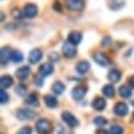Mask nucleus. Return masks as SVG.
<instances>
[{"label":"nucleus","instance_id":"e433bc0d","mask_svg":"<svg viewBox=\"0 0 134 134\" xmlns=\"http://www.w3.org/2000/svg\"><path fill=\"white\" fill-rule=\"evenodd\" d=\"M96 134H111L110 132H107L106 129H98L97 132H96Z\"/></svg>","mask_w":134,"mask_h":134},{"label":"nucleus","instance_id":"7c9ffc66","mask_svg":"<svg viewBox=\"0 0 134 134\" xmlns=\"http://www.w3.org/2000/svg\"><path fill=\"white\" fill-rule=\"evenodd\" d=\"M49 60L52 62V63H57L59 62V55H58L57 52H52L49 54Z\"/></svg>","mask_w":134,"mask_h":134},{"label":"nucleus","instance_id":"1a4fd4ad","mask_svg":"<svg viewBox=\"0 0 134 134\" xmlns=\"http://www.w3.org/2000/svg\"><path fill=\"white\" fill-rule=\"evenodd\" d=\"M81 41H82V33L79 32V31H73L68 36V42L74 46H77Z\"/></svg>","mask_w":134,"mask_h":134},{"label":"nucleus","instance_id":"4be33fe9","mask_svg":"<svg viewBox=\"0 0 134 134\" xmlns=\"http://www.w3.org/2000/svg\"><path fill=\"white\" fill-rule=\"evenodd\" d=\"M118 92H119V96L123 98H128L132 96V90L128 87V86L126 85H123L119 87V90H118Z\"/></svg>","mask_w":134,"mask_h":134},{"label":"nucleus","instance_id":"7ed1b4c3","mask_svg":"<svg viewBox=\"0 0 134 134\" xmlns=\"http://www.w3.org/2000/svg\"><path fill=\"white\" fill-rule=\"evenodd\" d=\"M65 6L69 10L80 11L85 8V1L84 0H65Z\"/></svg>","mask_w":134,"mask_h":134},{"label":"nucleus","instance_id":"b1692460","mask_svg":"<svg viewBox=\"0 0 134 134\" xmlns=\"http://www.w3.org/2000/svg\"><path fill=\"white\" fill-rule=\"evenodd\" d=\"M11 60L15 63H21L24 60V54L20 51H11Z\"/></svg>","mask_w":134,"mask_h":134},{"label":"nucleus","instance_id":"9d476101","mask_svg":"<svg viewBox=\"0 0 134 134\" xmlns=\"http://www.w3.org/2000/svg\"><path fill=\"white\" fill-rule=\"evenodd\" d=\"M113 111H114V113L117 114V116L123 117V116H126V114L128 113V106H127L124 102H118V103L114 105Z\"/></svg>","mask_w":134,"mask_h":134},{"label":"nucleus","instance_id":"a878e982","mask_svg":"<svg viewBox=\"0 0 134 134\" xmlns=\"http://www.w3.org/2000/svg\"><path fill=\"white\" fill-rule=\"evenodd\" d=\"M123 132H124L123 127L118 126V124H112L111 126V129H110L111 134H123Z\"/></svg>","mask_w":134,"mask_h":134},{"label":"nucleus","instance_id":"423d86ee","mask_svg":"<svg viewBox=\"0 0 134 134\" xmlns=\"http://www.w3.org/2000/svg\"><path fill=\"white\" fill-rule=\"evenodd\" d=\"M62 118H63V121L69 127H71V128L79 126V121H77L76 117H75L74 114H71L70 112H63V113H62Z\"/></svg>","mask_w":134,"mask_h":134},{"label":"nucleus","instance_id":"58836bf2","mask_svg":"<svg viewBox=\"0 0 134 134\" xmlns=\"http://www.w3.org/2000/svg\"><path fill=\"white\" fill-rule=\"evenodd\" d=\"M132 105H133V106H134V101H133V102H132Z\"/></svg>","mask_w":134,"mask_h":134},{"label":"nucleus","instance_id":"f704fd0d","mask_svg":"<svg viewBox=\"0 0 134 134\" xmlns=\"http://www.w3.org/2000/svg\"><path fill=\"white\" fill-rule=\"evenodd\" d=\"M53 9H54L57 12H62V5H60V3H59L58 0L53 3Z\"/></svg>","mask_w":134,"mask_h":134},{"label":"nucleus","instance_id":"20e7f679","mask_svg":"<svg viewBox=\"0 0 134 134\" xmlns=\"http://www.w3.org/2000/svg\"><path fill=\"white\" fill-rule=\"evenodd\" d=\"M62 53L66 58H73L76 55V48H75L74 44H71V43H69V42L66 41L63 44V47H62Z\"/></svg>","mask_w":134,"mask_h":134},{"label":"nucleus","instance_id":"4c0bfd02","mask_svg":"<svg viewBox=\"0 0 134 134\" xmlns=\"http://www.w3.org/2000/svg\"><path fill=\"white\" fill-rule=\"evenodd\" d=\"M129 85L132 86V89H134V75H133V76H130V79H129Z\"/></svg>","mask_w":134,"mask_h":134},{"label":"nucleus","instance_id":"6ab92c4d","mask_svg":"<svg viewBox=\"0 0 134 134\" xmlns=\"http://www.w3.org/2000/svg\"><path fill=\"white\" fill-rule=\"evenodd\" d=\"M102 93L105 95L106 97H113L114 93H116V89H114L113 85L108 84V85H105L102 87Z\"/></svg>","mask_w":134,"mask_h":134},{"label":"nucleus","instance_id":"2eb2a0df","mask_svg":"<svg viewBox=\"0 0 134 134\" xmlns=\"http://www.w3.org/2000/svg\"><path fill=\"white\" fill-rule=\"evenodd\" d=\"M107 77H108V80H110L111 82H118L121 80V77H122V73L118 69H112L108 71Z\"/></svg>","mask_w":134,"mask_h":134},{"label":"nucleus","instance_id":"4468645a","mask_svg":"<svg viewBox=\"0 0 134 134\" xmlns=\"http://www.w3.org/2000/svg\"><path fill=\"white\" fill-rule=\"evenodd\" d=\"M107 4H108V8L113 11H117L119 9H122L126 4L124 0H107Z\"/></svg>","mask_w":134,"mask_h":134},{"label":"nucleus","instance_id":"9b49d317","mask_svg":"<svg viewBox=\"0 0 134 134\" xmlns=\"http://www.w3.org/2000/svg\"><path fill=\"white\" fill-rule=\"evenodd\" d=\"M86 87H84V86H75L73 89V91H71V95H73V97L75 98V100H81L84 96L86 95Z\"/></svg>","mask_w":134,"mask_h":134},{"label":"nucleus","instance_id":"393cba45","mask_svg":"<svg viewBox=\"0 0 134 134\" xmlns=\"http://www.w3.org/2000/svg\"><path fill=\"white\" fill-rule=\"evenodd\" d=\"M25 101H26L27 105L36 106V105H38V96H37V93L32 92V93H30L29 96H27V98H26Z\"/></svg>","mask_w":134,"mask_h":134},{"label":"nucleus","instance_id":"f8f14e48","mask_svg":"<svg viewBox=\"0 0 134 134\" xmlns=\"http://www.w3.org/2000/svg\"><path fill=\"white\" fill-rule=\"evenodd\" d=\"M30 73H31L30 66L29 65H24V66H21V68H19V69L16 70V76H17V79H20V80H25V79H27Z\"/></svg>","mask_w":134,"mask_h":134},{"label":"nucleus","instance_id":"f03ea898","mask_svg":"<svg viewBox=\"0 0 134 134\" xmlns=\"http://www.w3.org/2000/svg\"><path fill=\"white\" fill-rule=\"evenodd\" d=\"M37 116V113L32 110H26V108H20L16 112V117L21 121H31Z\"/></svg>","mask_w":134,"mask_h":134},{"label":"nucleus","instance_id":"2f4dec72","mask_svg":"<svg viewBox=\"0 0 134 134\" xmlns=\"http://www.w3.org/2000/svg\"><path fill=\"white\" fill-rule=\"evenodd\" d=\"M17 134H32V130H31L30 127H24L17 132Z\"/></svg>","mask_w":134,"mask_h":134},{"label":"nucleus","instance_id":"412c9836","mask_svg":"<svg viewBox=\"0 0 134 134\" xmlns=\"http://www.w3.org/2000/svg\"><path fill=\"white\" fill-rule=\"evenodd\" d=\"M52 90H53V92H54V93H57V95H60V93L64 92L65 85H64V84H63L62 81H55L54 84H53V86H52Z\"/></svg>","mask_w":134,"mask_h":134},{"label":"nucleus","instance_id":"bb28decb","mask_svg":"<svg viewBox=\"0 0 134 134\" xmlns=\"http://www.w3.org/2000/svg\"><path fill=\"white\" fill-rule=\"evenodd\" d=\"M16 93L17 95H20V96H25L26 93H27V86L25 85V84H20V85L16 86Z\"/></svg>","mask_w":134,"mask_h":134},{"label":"nucleus","instance_id":"f257e3e1","mask_svg":"<svg viewBox=\"0 0 134 134\" xmlns=\"http://www.w3.org/2000/svg\"><path fill=\"white\" fill-rule=\"evenodd\" d=\"M36 130L38 134H51V132H52V124L47 119H40L36 123Z\"/></svg>","mask_w":134,"mask_h":134},{"label":"nucleus","instance_id":"ddd939ff","mask_svg":"<svg viewBox=\"0 0 134 134\" xmlns=\"http://www.w3.org/2000/svg\"><path fill=\"white\" fill-rule=\"evenodd\" d=\"M42 57H43V54H42V52L40 49H33V51H31V53H30L29 60L31 64H36V63H38V62L41 60Z\"/></svg>","mask_w":134,"mask_h":134},{"label":"nucleus","instance_id":"c85d7f7f","mask_svg":"<svg viewBox=\"0 0 134 134\" xmlns=\"http://www.w3.org/2000/svg\"><path fill=\"white\" fill-rule=\"evenodd\" d=\"M0 101H1V103H5V102L9 101V95L4 89L0 90Z\"/></svg>","mask_w":134,"mask_h":134},{"label":"nucleus","instance_id":"39448f33","mask_svg":"<svg viewBox=\"0 0 134 134\" xmlns=\"http://www.w3.org/2000/svg\"><path fill=\"white\" fill-rule=\"evenodd\" d=\"M93 60L96 62L98 65H101V66H108V65L111 64L110 58L107 57L105 53H102V52L93 53Z\"/></svg>","mask_w":134,"mask_h":134},{"label":"nucleus","instance_id":"5701e85b","mask_svg":"<svg viewBox=\"0 0 134 134\" xmlns=\"http://www.w3.org/2000/svg\"><path fill=\"white\" fill-rule=\"evenodd\" d=\"M9 59H11V51L9 48H3L1 49V64H6Z\"/></svg>","mask_w":134,"mask_h":134},{"label":"nucleus","instance_id":"c9c22d12","mask_svg":"<svg viewBox=\"0 0 134 134\" xmlns=\"http://www.w3.org/2000/svg\"><path fill=\"white\" fill-rule=\"evenodd\" d=\"M35 84H36L38 87H41L42 85H43V80H42V77H41V75L40 76H35Z\"/></svg>","mask_w":134,"mask_h":134},{"label":"nucleus","instance_id":"f3484780","mask_svg":"<svg viewBox=\"0 0 134 134\" xmlns=\"http://www.w3.org/2000/svg\"><path fill=\"white\" fill-rule=\"evenodd\" d=\"M90 70V63L89 62L82 60L76 64V71L79 74H86Z\"/></svg>","mask_w":134,"mask_h":134},{"label":"nucleus","instance_id":"0eeeda50","mask_svg":"<svg viewBox=\"0 0 134 134\" xmlns=\"http://www.w3.org/2000/svg\"><path fill=\"white\" fill-rule=\"evenodd\" d=\"M24 16L25 17H29V19H32V17H35L38 14V9H37V6L35 4H26L24 8Z\"/></svg>","mask_w":134,"mask_h":134},{"label":"nucleus","instance_id":"6e6552de","mask_svg":"<svg viewBox=\"0 0 134 134\" xmlns=\"http://www.w3.org/2000/svg\"><path fill=\"white\" fill-rule=\"evenodd\" d=\"M53 70H54V68H53L52 63H43L40 66V69H38V74L42 77H46V76H49L53 73Z\"/></svg>","mask_w":134,"mask_h":134},{"label":"nucleus","instance_id":"dca6fc26","mask_svg":"<svg viewBox=\"0 0 134 134\" xmlns=\"http://www.w3.org/2000/svg\"><path fill=\"white\" fill-rule=\"evenodd\" d=\"M106 107V101L102 97H95L92 101V108L96 111H103Z\"/></svg>","mask_w":134,"mask_h":134},{"label":"nucleus","instance_id":"473e14b6","mask_svg":"<svg viewBox=\"0 0 134 134\" xmlns=\"http://www.w3.org/2000/svg\"><path fill=\"white\" fill-rule=\"evenodd\" d=\"M111 43H112V41H111V37H103V38H102L101 44L103 46V47H107V46H110Z\"/></svg>","mask_w":134,"mask_h":134},{"label":"nucleus","instance_id":"a211bd4d","mask_svg":"<svg viewBox=\"0 0 134 134\" xmlns=\"http://www.w3.org/2000/svg\"><path fill=\"white\" fill-rule=\"evenodd\" d=\"M44 103L47 107L49 108H54V107H57L58 106V100L57 97H54L52 95H46L44 96Z\"/></svg>","mask_w":134,"mask_h":134},{"label":"nucleus","instance_id":"aec40b11","mask_svg":"<svg viewBox=\"0 0 134 134\" xmlns=\"http://www.w3.org/2000/svg\"><path fill=\"white\" fill-rule=\"evenodd\" d=\"M0 85H1V89H8L12 85V77L10 75H4L1 76V80H0Z\"/></svg>","mask_w":134,"mask_h":134},{"label":"nucleus","instance_id":"72a5a7b5","mask_svg":"<svg viewBox=\"0 0 134 134\" xmlns=\"http://www.w3.org/2000/svg\"><path fill=\"white\" fill-rule=\"evenodd\" d=\"M22 16H24V14H21L20 10H16V9L12 10V17L14 19H21Z\"/></svg>","mask_w":134,"mask_h":134},{"label":"nucleus","instance_id":"ea45409f","mask_svg":"<svg viewBox=\"0 0 134 134\" xmlns=\"http://www.w3.org/2000/svg\"><path fill=\"white\" fill-rule=\"evenodd\" d=\"M133 121H134V113H133Z\"/></svg>","mask_w":134,"mask_h":134},{"label":"nucleus","instance_id":"cd10ccee","mask_svg":"<svg viewBox=\"0 0 134 134\" xmlns=\"http://www.w3.org/2000/svg\"><path fill=\"white\" fill-rule=\"evenodd\" d=\"M93 123L98 127H102V126H105V124H107V119L103 117H96L93 119Z\"/></svg>","mask_w":134,"mask_h":134},{"label":"nucleus","instance_id":"c756f323","mask_svg":"<svg viewBox=\"0 0 134 134\" xmlns=\"http://www.w3.org/2000/svg\"><path fill=\"white\" fill-rule=\"evenodd\" d=\"M57 134H71L69 129H66L65 127L63 126H58L57 127Z\"/></svg>","mask_w":134,"mask_h":134}]
</instances>
